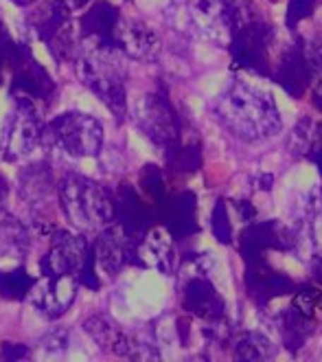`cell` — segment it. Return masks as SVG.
I'll return each instance as SVG.
<instances>
[{"label": "cell", "mask_w": 322, "mask_h": 362, "mask_svg": "<svg viewBox=\"0 0 322 362\" xmlns=\"http://www.w3.org/2000/svg\"><path fill=\"white\" fill-rule=\"evenodd\" d=\"M215 117L226 130L246 143H259L281 132L283 121L276 101L261 88L234 81L215 101Z\"/></svg>", "instance_id": "1"}, {"label": "cell", "mask_w": 322, "mask_h": 362, "mask_svg": "<svg viewBox=\"0 0 322 362\" xmlns=\"http://www.w3.org/2000/svg\"><path fill=\"white\" fill-rule=\"evenodd\" d=\"M274 25L259 11L252 0H230V42L228 49L234 66L256 75H272L270 45Z\"/></svg>", "instance_id": "2"}, {"label": "cell", "mask_w": 322, "mask_h": 362, "mask_svg": "<svg viewBox=\"0 0 322 362\" xmlns=\"http://www.w3.org/2000/svg\"><path fill=\"white\" fill-rule=\"evenodd\" d=\"M121 51L112 45L85 42L77 55V75L85 88H90L119 121L127 112L125 66L121 64Z\"/></svg>", "instance_id": "3"}, {"label": "cell", "mask_w": 322, "mask_h": 362, "mask_svg": "<svg viewBox=\"0 0 322 362\" xmlns=\"http://www.w3.org/2000/svg\"><path fill=\"white\" fill-rule=\"evenodd\" d=\"M64 216L77 230H101L114 222V196L81 174H66L59 182Z\"/></svg>", "instance_id": "4"}, {"label": "cell", "mask_w": 322, "mask_h": 362, "mask_svg": "<svg viewBox=\"0 0 322 362\" xmlns=\"http://www.w3.org/2000/svg\"><path fill=\"white\" fill-rule=\"evenodd\" d=\"M165 20L182 35L220 47L230 42V0H171Z\"/></svg>", "instance_id": "5"}, {"label": "cell", "mask_w": 322, "mask_h": 362, "mask_svg": "<svg viewBox=\"0 0 322 362\" xmlns=\"http://www.w3.org/2000/svg\"><path fill=\"white\" fill-rule=\"evenodd\" d=\"M42 139L73 158H88L101 152L103 127L85 112H64L44 127Z\"/></svg>", "instance_id": "6"}, {"label": "cell", "mask_w": 322, "mask_h": 362, "mask_svg": "<svg viewBox=\"0 0 322 362\" xmlns=\"http://www.w3.org/2000/svg\"><path fill=\"white\" fill-rule=\"evenodd\" d=\"M42 272H75L79 284L93 290L99 288V279L95 274V250L81 235H73L68 230H57L51 242L49 252L40 262Z\"/></svg>", "instance_id": "7"}, {"label": "cell", "mask_w": 322, "mask_h": 362, "mask_svg": "<svg viewBox=\"0 0 322 362\" xmlns=\"http://www.w3.org/2000/svg\"><path fill=\"white\" fill-rule=\"evenodd\" d=\"M42 134H44V125L37 115L35 101L18 97L0 132V154L9 163L25 158L35 150Z\"/></svg>", "instance_id": "8"}, {"label": "cell", "mask_w": 322, "mask_h": 362, "mask_svg": "<svg viewBox=\"0 0 322 362\" xmlns=\"http://www.w3.org/2000/svg\"><path fill=\"white\" fill-rule=\"evenodd\" d=\"M136 121L143 134L162 150H174L180 141V121L167 93H149L138 101Z\"/></svg>", "instance_id": "9"}, {"label": "cell", "mask_w": 322, "mask_h": 362, "mask_svg": "<svg viewBox=\"0 0 322 362\" xmlns=\"http://www.w3.org/2000/svg\"><path fill=\"white\" fill-rule=\"evenodd\" d=\"M79 288L75 272H42V279L31 288V301L47 318H59L73 305Z\"/></svg>", "instance_id": "10"}, {"label": "cell", "mask_w": 322, "mask_h": 362, "mask_svg": "<svg viewBox=\"0 0 322 362\" xmlns=\"http://www.w3.org/2000/svg\"><path fill=\"white\" fill-rule=\"evenodd\" d=\"M114 47L130 59L152 64L160 57V40L152 27H147L141 20L121 18L112 35Z\"/></svg>", "instance_id": "11"}, {"label": "cell", "mask_w": 322, "mask_h": 362, "mask_svg": "<svg viewBox=\"0 0 322 362\" xmlns=\"http://www.w3.org/2000/svg\"><path fill=\"white\" fill-rule=\"evenodd\" d=\"M294 244L290 228H285L281 222L270 220L261 224H250L239 238V250L244 255L246 264L261 262L266 250H290Z\"/></svg>", "instance_id": "12"}, {"label": "cell", "mask_w": 322, "mask_h": 362, "mask_svg": "<svg viewBox=\"0 0 322 362\" xmlns=\"http://www.w3.org/2000/svg\"><path fill=\"white\" fill-rule=\"evenodd\" d=\"M134 246H136V242L127 238L119 224H114V226L107 224L105 228H101L99 238L93 246L97 268L107 276L119 274L123 270V266L132 262Z\"/></svg>", "instance_id": "13"}, {"label": "cell", "mask_w": 322, "mask_h": 362, "mask_svg": "<svg viewBox=\"0 0 322 362\" xmlns=\"http://www.w3.org/2000/svg\"><path fill=\"white\" fill-rule=\"evenodd\" d=\"M182 308L208 323L224 318V299L204 272L186 276L182 286Z\"/></svg>", "instance_id": "14"}, {"label": "cell", "mask_w": 322, "mask_h": 362, "mask_svg": "<svg viewBox=\"0 0 322 362\" xmlns=\"http://www.w3.org/2000/svg\"><path fill=\"white\" fill-rule=\"evenodd\" d=\"M114 220L119 222L125 235L136 244L145 238L149 224H152V213L130 185H121L114 198Z\"/></svg>", "instance_id": "15"}, {"label": "cell", "mask_w": 322, "mask_h": 362, "mask_svg": "<svg viewBox=\"0 0 322 362\" xmlns=\"http://www.w3.org/2000/svg\"><path fill=\"white\" fill-rule=\"evenodd\" d=\"M272 77L281 83L283 90L287 95H292L294 99H300L305 95V90L309 88L311 73L307 66V59H305V51H303V40H296V45H292L281 62H278L276 71L272 73Z\"/></svg>", "instance_id": "16"}, {"label": "cell", "mask_w": 322, "mask_h": 362, "mask_svg": "<svg viewBox=\"0 0 322 362\" xmlns=\"http://www.w3.org/2000/svg\"><path fill=\"white\" fill-rule=\"evenodd\" d=\"M246 288L259 305H266L268 301L276 299V296L294 292V284L287 279V276L281 272H274L263 259L248 264Z\"/></svg>", "instance_id": "17"}, {"label": "cell", "mask_w": 322, "mask_h": 362, "mask_svg": "<svg viewBox=\"0 0 322 362\" xmlns=\"http://www.w3.org/2000/svg\"><path fill=\"white\" fill-rule=\"evenodd\" d=\"M132 259L141 266L147 268H156L162 274H171L174 272V264H176V255H174V244H171V238L165 230H152L145 233V238L134 246V255Z\"/></svg>", "instance_id": "18"}, {"label": "cell", "mask_w": 322, "mask_h": 362, "mask_svg": "<svg viewBox=\"0 0 322 362\" xmlns=\"http://www.w3.org/2000/svg\"><path fill=\"white\" fill-rule=\"evenodd\" d=\"M121 20V13L114 5L99 0L79 18V33L85 42H99V45H112L114 29Z\"/></svg>", "instance_id": "19"}, {"label": "cell", "mask_w": 322, "mask_h": 362, "mask_svg": "<svg viewBox=\"0 0 322 362\" xmlns=\"http://www.w3.org/2000/svg\"><path fill=\"white\" fill-rule=\"evenodd\" d=\"M55 86L49 77V73L40 66V64L29 57L20 66L13 69V79H11V95L27 97L31 101L37 99H49L53 95Z\"/></svg>", "instance_id": "20"}, {"label": "cell", "mask_w": 322, "mask_h": 362, "mask_svg": "<svg viewBox=\"0 0 322 362\" xmlns=\"http://www.w3.org/2000/svg\"><path fill=\"white\" fill-rule=\"evenodd\" d=\"M165 224L171 238H189L198 230L196 224V196L191 191L178 194L176 198H171L165 202Z\"/></svg>", "instance_id": "21"}, {"label": "cell", "mask_w": 322, "mask_h": 362, "mask_svg": "<svg viewBox=\"0 0 322 362\" xmlns=\"http://www.w3.org/2000/svg\"><path fill=\"white\" fill-rule=\"evenodd\" d=\"M31 29L44 40L51 42L57 33H61L71 23V5L66 0H47L44 5H40L35 13L29 18Z\"/></svg>", "instance_id": "22"}, {"label": "cell", "mask_w": 322, "mask_h": 362, "mask_svg": "<svg viewBox=\"0 0 322 362\" xmlns=\"http://www.w3.org/2000/svg\"><path fill=\"white\" fill-rule=\"evenodd\" d=\"M29 248V233L9 213L0 211V257L20 259Z\"/></svg>", "instance_id": "23"}, {"label": "cell", "mask_w": 322, "mask_h": 362, "mask_svg": "<svg viewBox=\"0 0 322 362\" xmlns=\"http://www.w3.org/2000/svg\"><path fill=\"white\" fill-rule=\"evenodd\" d=\"M272 340L261 332H242L232 340V356L246 362H259L274 358Z\"/></svg>", "instance_id": "24"}, {"label": "cell", "mask_w": 322, "mask_h": 362, "mask_svg": "<svg viewBox=\"0 0 322 362\" xmlns=\"http://www.w3.org/2000/svg\"><path fill=\"white\" fill-rule=\"evenodd\" d=\"M278 327H281L285 347L296 351L305 345V340L314 334V318H307L300 312H296L294 308H290L281 318H278Z\"/></svg>", "instance_id": "25"}, {"label": "cell", "mask_w": 322, "mask_h": 362, "mask_svg": "<svg viewBox=\"0 0 322 362\" xmlns=\"http://www.w3.org/2000/svg\"><path fill=\"white\" fill-rule=\"evenodd\" d=\"M53 189V178L47 165H33L27 167L23 176H20V194H23L29 202H40L47 198Z\"/></svg>", "instance_id": "26"}, {"label": "cell", "mask_w": 322, "mask_h": 362, "mask_svg": "<svg viewBox=\"0 0 322 362\" xmlns=\"http://www.w3.org/2000/svg\"><path fill=\"white\" fill-rule=\"evenodd\" d=\"M35 279L23 268L16 266L13 270H3L0 272V296L7 301H23L31 294Z\"/></svg>", "instance_id": "27"}, {"label": "cell", "mask_w": 322, "mask_h": 362, "mask_svg": "<svg viewBox=\"0 0 322 362\" xmlns=\"http://www.w3.org/2000/svg\"><path fill=\"white\" fill-rule=\"evenodd\" d=\"M112 351L117 356L132 358V360H158L160 358L158 349L152 343H147V340H143L134 334H125V332L119 336Z\"/></svg>", "instance_id": "28"}, {"label": "cell", "mask_w": 322, "mask_h": 362, "mask_svg": "<svg viewBox=\"0 0 322 362\" xmlns=\"http://www.w3.org/2000/svg\"><path fill=\"white\" fill-rule=\"evenodd\" d=\"M83 327H85V332L93 336V340H95V343L101 349H110V351H112L114 343L119 340V336L123 334L119 329V325L112 321V318L110 316H103V314L88 318V321L83 323Z\"/></svg>", "instance_id": "29"}, {"label": "cell", "mask_w": 322, "mask_h": 362, "mask_svg": "<svg viewBox=\"0 0 322 362\" xmlns=\"http://www.w3.org/2000/svg\"><path fill=\"white\" fill-rule=\"evenodd\" d=\"M292 308L307 318L322 316V288H303L294 294Z\"/></svg>", "instance_id": "30"}, {"label": "cell", "mask_w": 322, "mask_h": 362, "mask_svg": "<svg viewBox=\"0 0 322 362\" xmlns=\"http://www.w3.org/2000/svg\"><path fill=\"white\" fill-rule=\"evenodd\" d=\"M210 228L213 235L220 244H230L232 242V226H230V218H228V206L224 200H217L213 209V218H210Z\"/></svg>", "instance_id": "31"}, {"label": "cell", "mask_w": 322, "mask_h": 362, "mask_svg": "<svg viewBox=\"0 0 322 362\" xmlns=\"http://www.w3.org/2000/svg\"><path fill=\"white\" fill-rule=\"evenodd\" d=\"M68 349V334L66 329H53L47 336H42L37 343V351L42 358H57Z\"/></svg>", "instance_id": "32"}, {"label": "cell", "mask_w": 322, "mask_h": 362, "mask_svg": "<svg viewBox=\"0 0 322 362\" xmlns=\"http://www.w3.org/2000/svg\"><path fill=\"white\" fill-rule=\"evenodd\" d=\"M311 141H314V123L309 119H303L298 125H296V130L292 134V152L296 156H307L309 154V147H311Z\"/></svg>", "instance_id": "33"}, {"label": "cell", "mask_w": 322, "mask_h": 362, "mask_svg": "<svg viewBox=\"0 0 322 362\" xmlns=\"http://www.w3.org/2000/svg\"><path fill=\"white\" fill-rule=\"evenodd\" d=\"M141 185H143V189L147 191L152 200L165 202V182H162V176L158 172V167L147 165L145 172H143V178H141Z\"/></svg>", "instance_id": "34"}, {"label": "cell", "mask_w": 322, "mask_h": 362, "mask_svg": "<svg viewBox=\"0 0 322 362\" xmlns=\"http://www.w3.org/2000/svg\"><path fill=\"white\" fill-rule=\"evenodd\" d=\"M303 51H305V59L311 73V79H320L322 77V40L320 37H311V40H303Z\"/></svg>", "instance_id": "35"}, {"label": "cell", "mask_w": 322, "mask_h": 362, "mask_svg": "<svg viewBox=\"0 0 322 362\" xmlns=\"http://www.w3.org/2000/svg\"><path fill=\"white\" fill-rule=\"evenodd\" d=\"M318 5V0H290L287 5V16H285V25L287 29H296L300 20H305L314 13Z\"/></svg>", "instance_id": "36"}, {"label": "cell", "mask_w": 322, "mask_h": 362, "mask_svg": "<svg viewBox=\"0 0 322 362\" xmlns=\"http://www.w3.org/2000/svg\"><path fill=\"white\" fill-rule=\"evenodd\" d=\"M320 169L322 174V125L318 127V132H314V141H311V147H309V154H307Z\"/></svg>", "instance_id": "37"}, {"label": "cell", "mask_w": 322, "mask_h": 362, "mask_svg": "<svg viewBox=\"0 0 322 362\" xmlns=\"http://www.w3.org/2000/svg\"><path fill=\"white\" fill-rule=\"evenodd\" d=\"M0 356H3L5 360H18V358H27L29 349H27V345H20V343L18 345L16 343H5Z\"/></svg>", "instance_id": "38"}, {"label": "cell", "mask_w": 322, "mask_h": 362, "mask_svg": "<svg viewBox=\"0 0 322 362\" xmlns=\"http://www.w3.org/2000/svg\"><path fill=\"white\" fill-rule=\"evenodd\" d=\"M311 274H314V279L322 286V257H316L311 262Z\"/></svg>", "instance_id": "39"}, {"label": "cell", "mask_w": 322, "mask_h": 362, "mask_svg": "<svg viewBox=\"0 0 322 362\" xmlns=\"http://www.w3.org/2000/svg\"><path fill=\"white\" fill-rule=\"evenodd\" d=\"M9 35H7V31H5V25H3V20H0V53H3V49L9 45Z\"/></svg>", "instance_id": "40"}, {"label": "cell", "mask_w": 322, "mask_h": 362, "mask_svg": "<svg viewBox=\"0 0 322 362\" xmlns=\"http://www.w3.org/2000/svg\"><path fill=\"white\" fill-rule=\"evenodd\" d=\"M5 200H7V182L3 176H0V206L5 204Z\"/></svg>", "instance_id": "41"}, {"label": "cell", "mask_w": 322, "mask_h": 362, "mask_svg": "<svg viewBox=\"0 0 322 362\" xmlns=\"http://www.w3.org/2000/svg\"><path fill=\"white\" fill-rule=\"evenodd\" d=\"M11 3H16V5H20V7H25V5H31L33 0H11Z\"/></svg>", "instance_id": "42"}, {"label": "cell", "mask_w": 322, "mask_h": 362, "mask_svg": "<svg viewBox=\"0 0 322 362\" xmlns=\"http://www.w3.org/2000/svg\"><path fill=\"white\" fill-rule=\"evenodd\" d=\"M314 101H316V105H318V108L322 110V95H316V99H314Z\"/></svg>", "instance_id": "43"}, {"label": "cell", "mask_w": 322, "mask_h": 362, "mask_svg": "<svg viewBox=\"0 0 322 362\" xmlns=\"http://www.w3.org/2000/svg\"><path fill=\"white\" fill-rule=\"evenodd\" d=\"M83 3H88V0H75V5H83Z\"/></svg>", "instance_id": "44"}]
</instances>
